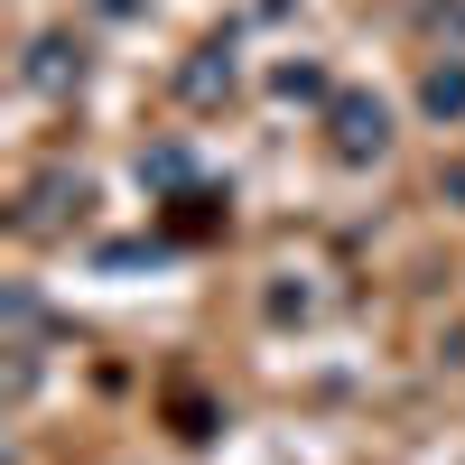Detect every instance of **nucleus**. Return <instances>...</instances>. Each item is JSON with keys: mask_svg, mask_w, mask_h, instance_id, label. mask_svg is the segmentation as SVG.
Listing matches in <instances>:
<instances>
[{"mask_svg": "<svg viewBox=\"0 0 465 465\" xmlns=\"http://www.w3.org/2000/svg\"><path fill=\"white\" fill-rule=\"evenodd\" d=\"M429 112H465V65H438L429 74Z\"/></svg>", "mask_w": 465, "mask_h": 465, "instance_id": "nucleus-2", "label": "nucleus"}, {"mask_svg": "<svg viewBox=\"0 0 465 465\" xmlns=\"http://www.w3.org/2000/svg\"><path fill=\"white\" fill-rule=\"evenodd\" d=\"M335 131H344V149H354V159H363V149H381V112L344 103V112H335Z\"/></svg>", "mask_w": 465, "mask_h": 465, "instance_id": "nucleus-1", "label": "nucleus"}]
</instances>
